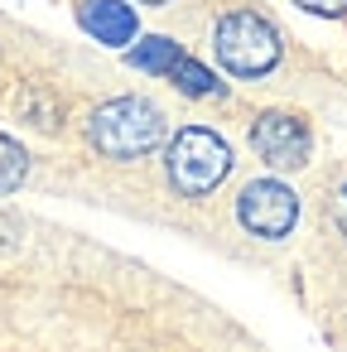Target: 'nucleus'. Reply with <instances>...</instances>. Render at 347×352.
<instances>
[{
    "label": "nucleus",
    "mask_w": 347,
    "mask_h": 352,
    "mask_svg": "<svg viewBox=\"0 0 347 352\" xmlns=\"http://www.w3.org/2000/svg\"><path fill=\"white\" fill-rule=\"evenodd\" d=\"M87 140L92 150H102L107 160H140L164 140V116L155 102L140 97H116L107 107L92 111L87 121Z\"/></svg>",
    "instance_id": "1"
},
{
    "label": "nucleus",
    "mask_w": 347,
    "mask_h": 352,
    "mask_svg": "<svg viewBox=\"0 0 347 352\" xmlns=\"http://www.w3.org/2000/svg\"><path fill=\"white\" fill-rule=\"evenodd\" d=\"M212 54L236 78H260L280 63V30L260 10H232L212 30Z\"/></svg>",
    "instance_id": "2"
},
{
    "label": "nucleus",
    "mask_w": 347,
    "mask_h": 352,
    "mask_svg": "<svg viewBox=\"0 0 347 352\" xmlns=\"http://www.w3.org/2000/svg\"><path fill=\"white\" fill-rule=\"evenodd\" d=\"M164 169H169V184L183 198H203V193H212L232 174V150H227L222 135H212L203 126H188V131H179L169 140Z\"/></svg>",
    "instance_id": "3"
},
{
    "label": "nucleus",
    "mask_w": 347,
    "mask_h": 352,
    "mask_svg": "<svg viewBox=\"0 0 347 352\" xmlns=\"http://www.w3.org/2000/svg\"><path fill=\"white\" fill-rule=\"evenodd\" d=\"M236 217H241V227H246L251 236H270V241H280V236H289L294 222H299V198H294L280 179H256V184L241 188V198H236Z\"/></svg>",
    "instance_id": "4"
},
{
    "label": "nucleus",
    "mask_w": 347,
    "mask_h": 352,
    "mask_svg": "<svg viewBox=\"0 0 347 352\" xmlns=\"http://www.w3.org/2000/svg\"><path fill=\"white\" fill-rule=\"evenodd\" d=\"M251 145H256V155H260L265 164H275V169H299V164H309L313 135H309V126H304L299 116H289V111H265V116H256V126H251Z\"/></svg>",
    "instance_id": "5"
},
{
    "label": "nucleus",
    "mask_w": 347,
    "mask_h": 352,
    "mask_svg": "<svg viewBox=\"0 0 347 352\" xmlns=\"http://www.w3.org/2000/svg\"><path fill=\"white\" fill-rule=\"evenodd\" d=\"M78 25L97 44H131L135 39V10L121 6V0H82V6H78Z\"/></svg>",
    "instance_id": "6"
},
{
    "label": "nucleus",
    "mask_w": 347,
    "mask_h": 352,
    "mask_svg": "<svg viewBox=\"0 0 347 352\" xmlns=\"http://www.w3.org/2000/svg\"><path fill=\"white\" fill-rule=\"evenodd\" d=\"M131 63L145 73H174L183 63V49L169 39H140V49H131Z\"/></svg>",
    "instance_id": "7"
},
{
    "label": "nucleus",
    "mask_w": 347,
    "mask_h": 352,
    "mask_svg": "<svg viewBox=\"0 0 347 352\" xmlns=\"http://www.w3.org/2000/svg\"><path fill=\"white\" fill-rule=\"evenodd\" d=\"M30 174V155L10 140V135H0V193H15Z\"/></svg>",
    "instance_id": "8"
},
{
    "label": "nucleus",
    "mask_w": 347,
    "mask_h": 352,
    "mask_svg": "<svg viewBox=\"0 0 347 352\" xmlns=\"http://www.w3.org/2000/svg\"><path fill=\"white\" fill-rule=\"evenodd\" d=\"M169 78H174V87H179V92H188V97H217V92H222V82H217L208 68H198L193 58H183Z\"/></svg>",
    "instance_id": "9"
},
{
    "label": "nucleus",
    "mask_w": 347,
    "mask_h": 352,
    "mask_svg": "<svg viewBox=\"0 0 347 352\" xmlns=\"http://www.w3.org/2000/svg\"><path fill=\"white\" fill-rule=\"evenodd\" d=\"M294 6H304L309 15H323V20H337V15H347V0H294Z\"/></svg>",
    "instance_id": "10"
},
{
    "label": "nucleus",
    "mask_w": 347,
    "mask_h": 352,
    "mask_svg": "<svg viewBox=\"0 0 347 352\" xmlns=\"http://www.w3.org/2000/svg\"><path fill=\"white\" fill-rule=\"evenodd\" d=\"M333 222H337V232L347 236V184L333 193Z\"/></svg>",
    "instance_id": "11"
},
{
    "label": "nucleus",
    "mask_w": 347,
    "mask_h": 352,
    "mask_svg": "<svg viewBox=\"0 0 347 352\" xmlns=\"http://www.w3.org/2000/svg\"><path fill=\"white\" fill-rule=\"evenodd\" d=\"M140 6H169V0H140Z\"/></svg>",
    "instance_id": "12"
}]
</instances>
